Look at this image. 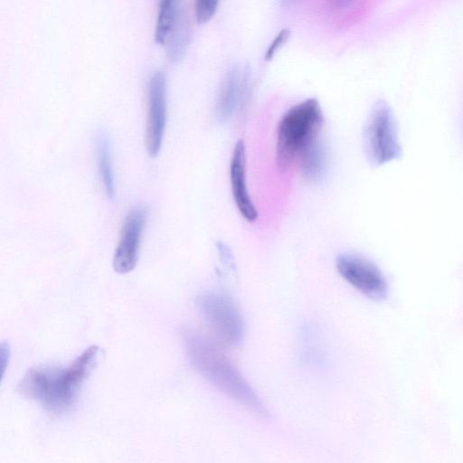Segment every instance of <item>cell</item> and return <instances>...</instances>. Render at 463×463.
<instances>
[{"label":"cell","instance_id":"cell-1","mask_svg":"<svg viewBox=\"0 0 463 463\" xmlns=\"http://www.w3.org/2000/svg\"><path fill=\"white\" fill-rule=\"evenodd\" d=\"M99 352V347L93 345L66 367H32L18 383L17 391L52 414L70 412L78 402L84 382L96 365Z\"/></svg>","mask_w":463,"mask_h":463},{"label":"cell","instance_id":"cell-2","mask_svg":"<svg viewBox=\"0 0 463 463\" xmlns=\"http://www.w3.org/2000/svg\"><path fill=\"white\" fill-rule=\"evenodd\" d=\"M181 335L190 363L205 380L253 413L268 415L260 397L214 341L190 327Z\"/></svg>","mask_w":463,"mask_h":463},{"label":"cell","instance_id":"cell-3","mask_svg":"<svg viewBox=\"0 0 463 463\" xmlns=\"http://www.w3.org/2000/svg\"><path fill=\"white\" fill-rule=\"evenodd\" d=\"M323 112L317 99H307L285 112L279 122L276 159L281 169H287L305 147L319 134Z\"/></svg>","mask_w":463,"mask_h":463},{"label":"cell","instance_id":"cell-4","mask_svg":"<svg viewBox=\"0 0 463 463\" xmlns=\"http://www.w3.org/2000/svg\"><path fill=\"white\" fill-rule=\"evenodd\" d=\"M364 151L369 162L381 165L402 155L398 127L392 109L383 99L373 105L363 132Z\"/></svg>","mask_w":463,"mask_h":463},{"label":"cell","instance_id":"cell-5","mask_svg":"<svg viewBox=\"0 0 463 463\" xmlns=\"http://www.w3.org/2000/svg\"><path fill=\"white\" fill-rule=\"evenodd\" d=\"M196 306L216 340L236 345L244 335V321L233 299L220 291H205L198 296Z\"/></svg>","mask_w":463,"mask_h":463},{"label":"cell","instance_id":"cell-6","mask_svg":"<svg viewBox=\"0 0 463 463\" xmlns=\"http://www.w3.org/2000/svg\"><path fill=\"white\" fill-rule=\"evenodd\" d=\"M335 266L341 277L363 295L372 299L385 297V278L370 260L358 255L345 253L336 258Z\"/></svg>","mask_w":463,"mask_h":463},{"label":"cell","instance_id":"cell-7","mask_svg":"<svg viewBox=\"0 0 463 463\" xmlns=\"http://www.w3.org/2000/svg\"><path fill=\"white\" fill-rule=\"evenodd\" d=\"M166 80L162 70H156L147 83L146 146L150 156L161 149L166 122Z\"/></svg>","mask_w":463,"mask_h":463},{"label":"cell","instance_id":"cell-8","mask_svg":"<svg viewBox=\"0 0 463 463\" xmlns=\"http://www.w3.org/2000/svg\"><path fill=\"white\" fill-rule=\"evenodd\" d=\"M146 221V212L141 206L133 208L126 215L113 256L116 272L126 274L137 266Z\"/></svg>","mask_w":463,"mask_h":463},{"label":"cell","instance_id":"cell-9","mask_svg":"<svg viewBox=\"0 0 463 463\" xmlns=\"http://www.w3.org/2000/svg\"><path fill=\"white\" fill-rule=\"evenodd\" d=\"M250 71L243 63H235L225 72L216 101V117L220 122L229 121L239 109L246 93Z\"/></svg>","mask_w":463,"mask_h":463},{"label":"cell","instance_id":"cell-10","mask_svg":"<svg viewBox=\"0 0 463 463\" xmlns=\"http://www.w3.org/2000/svg\"><path fill=\"white\" fill-rule=\"evenodd\" d=\"M230 182L233 201L240 213L248 222H254L258 218V212L247 186L246 150L242 140H239L233 147L230 163Z\"/></svg>","mask_w":463,"mask_h":463},{"label":"cell","instance_id":"cell-11","mask_svg":"<svg viewBox=\"0 0 463 463\" xmlns=\"http://www.w3.org/2000/svg\"><path fill=\"white\" fill-rule=\"evenodd\" d=\"M298 158L302 175L309 182L320 181L327 169V148L319 134L300 153Z\"/></svg>","mask_w":463,"mask_h":463},{"label":"cell","instance_id":"cell-12","mask_svg":"<svg viewBox=\"0 0 463 463\" xmlns=\"http://www.w3.org/2000/svg\"><path fill=\"white\" fill-rule=\"evenodd\" d=\"M97 151L100 179L107 196L112 199L115 194V180L112 168L110 146L108 136L102 131L98 135Z\"/></svg>","mask_w":463,"mask_h":463},{"label":"cell","instance_id":"cell-13","mask_svg":"<svg viewBox=\"0 0 463 463\" xmlns=\"http://www.w3.org/2000/svg\"><path fill=\"white\" fill-rule=\"evenodd\" d=\"M190 38V27L184 10L182 8L178 19L165 44L169 58L177 61L184 56Z\"/></svg>","mask_w":463,"mask_h":463},{"label":"cell","instance_id":"cell-14","mask_svg":"<svg viewBox=\"0 0 463 463\" xmlns=\"http://www.w3.org/2000/svg\"><path fill=\"white\" fill-rule=\"evenodd\" d=\"M181 9L180 3L176 0L160 1L155 27L156 42L165 44L178 19Z\"/></svg>","mask_w":463,"mask_h":463},{"label":"cell","instance_id":"cell-15","mask_svg":"<svg viewBox=\"0 0 463 463\" xmlns=\"http://www.w3.org/2000/svg\"><path fill=\"white\" fill-rule=\"evenodd\" d=\"M219 2L216 0H198L195 2L194 14L200 24L208 22L215 14Z\"/></svg>","mask_w":463,"mask_h":463},{"label":"cell","instance_id":"cell-16","mask_svg":"<svg viewBox=\"0 0 463 463\" xmlns=\"http://www.w3.org/2000/svg\"><path fill=\"white\" fill-rule=\"evenodd\" d=\"M290 36V31L288 28H283L280 30L270 44L269 45L266 53L264 55L265 61H270L276 54V52L287 43Z\"/></svg>","mask_w":463,"mask_h":463}]
</instances>
